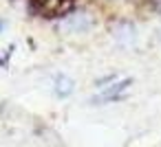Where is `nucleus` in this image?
Segmentation results:
<instances>
[{
	"label": "nucleus",
	"mask_w": 161,
	"mask_h": 147,
	"mask_svg": "<svg viewBox=\"0 0 161 147\" xmlns=\"http://www.w3.org/2000/svg\"><path fill=\"white\" fill-rule=\"evenodd\" d=\"M132 84V79L130 77H126V79H119V81H115V84H110V86H106L99 94H95L93 97V103H106V101H115V99H119L126 90H128V86Z\"/></svg>",
	"instance_id": "1"
},
{
	"label": "nucleus",
	"mask_w": 161,
	"mask_h": 147,
	"mask_svg": "<svg viewBox=\"0 0 161 147\" xmlns=\"http://www.w3.org/2000/svg\"><path fill=\"white\" fill-rule=\"evenodd\" d=\"M91 24H93V18L88 13H73L60 22V29L69 33H80V31H86Z\"/></svg>",
	"instance_id": "2"
},
{
	"label": "nucleus",
	"mask_w": 161,
	"mask_h": 147,
	"mask_svg": "<svg viewBox=\"0 0 161 147\" xmlns=\"http://www.w3.org/2000/svg\"><path fill=\"white\" fill-rule=\"evenodd\" d=\"M55 92H58L60 97H69V94L73 92V81H71L69 77H64V75L55 77Z\"/></svg>",
	"instance_id": "3"
},
{
	"label": "nucleus",
	"mask_w": 161,
	"mask_h": 147,
	"mask_svg": "<svg viewBox=\"0 0 161 147\" xmlns=\"http://www.w3.org/2000/svg\"><path fill=\"white\" fill-rule=\"evenodd\" d=\"M0 29H3V20H0Z\"/></svg>",
	"instance_id": "4"
}]
</instances>
